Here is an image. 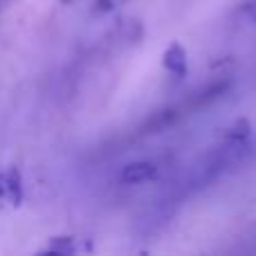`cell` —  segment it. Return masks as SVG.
Listing matches in <instances>:
<instances>
[{"label":"cell","instance_id":"6da1fadb","mask_svg":"<svg viewBox=\"0 0 256 256\" xmlns=\"http://www.w3.org/2000/svg\"><path fill=\"white\" fill-rule=\"evenodd\" d=\"M158 176V168L150 162H130L122 168V182L126 184H142V182H148Z\"/></svg>","mask_w":256,"mask_h":256},{"label":"cell","instance_id":"7a4b0ae2","mask_svg":"<svg viewBox=\"0 0 256 256\" xmlns=\"http://www.w3.org/2000/svg\"><path fill=\"white\" fill-rule=\"evenodd\" d=\"M162 63L173 76H184L186 74V52L182 50L180 43H171L166 50H164Z\"/></svg>","mask_w":256,"mask_h":256},{"label":"cell","instance_id":"3957f363","mask_svg":"<svg viewBox=\"0 0 256 256\" xmlns=\"http://www.w3.org/2000/svg\"><path fill=\"white\" fill-rule=\"evenodd\" d=\"M0 200L9 204H20L22 184L16 173H0Z\"/></svg>","mask_w":256,"mask_h":256},{"label":"cell","instance_id":"277c9868","mask_svg":"<svg viewBox=\"0 0 256 256\" xmlns=\"http://www.w3.org/2000/svg\"><path fill=\"white\" fill-rule=\"evenodd\" d=\"M250 132H252L250 122L245 120V117H240V120H236L234 124L225 130V140L232 142V144H240V142H245L250 137Z\"/></svg>","mask_w":256,"mask_h":256},{"label":"cell","instance_id":"5b68a950","mask_svg":"<svg viewBox=\"0 0 256 256\" xmlns=\"http://www.w3.org/2000/svg\"><path fill=\"white\" fill-rule=\"evenodd\" d=\"M50 252L52 254H61V256H70L79 252V245H76V238L72 236H58L50 243Z\"/></svg>","mask_w":256,"mask_h":256},{"label":"cell","instance_id":"8992f818","mask_svg":"<svg viewBox=\"0 0 256 256\" xmlns=\"http://www.w3.org/2000/svg\"><path fill=\"white\" fill-rule=\"evenodd\" d=\"M173 117H176V112H173V110H162V112H158V115H155L153 120L148 122V126H146V128H150V130H158V128H164L166 124H171Z\"/></svg>","mask_w":256,"mask_h":256},{"label":"cell","instance_id":"52a82bcc","mask_svg":"<svg viewBox=\"0 0 256 256\" xmlns=\"http://www.w3.org/2000/svg\"><path fill=\"white\" fill-rule=\"evenodd\" d=\"M115 7H117L115 0H94V9H97V12H102V14L112 12Z\"/></svg>","mask_w":256,"mask_h":256},{"label":"cell","instance_id":"ba28073f","mask_svg":"<svg viewBox=\"0 0 256 256\" xmlns=\"http://www.w3.org/2000/svg\"><path fill=\"white\" fill-rule=\"evenodd\" d=\"M245 12H248L250 16H252L254 20H256V0H250V2H248V7H245Z\"/></svg>","mask_w":256,"mask_h":256},{"label":"cell","instance_id":"9c48e42d","mask_svg":"<svg viewBox=\"0 0 256 256\" xmlns=\"http://www.w3.org/2000/svg\"><path fill=\"white\" fill-rule=\"evenodd\" d=\"M9 2V0H0V4H7Z\"/></svg>","mask_w":256,"mask_h":256},{"label":"cell","instance_id":"30bf717a","mask_svg":"<svg viewBox=\"0 0 256 256\" xmlns=\"http://www.w3.org/2000/svg\"><path fill=\"white\" fill-rule=\"evenodd\" d=\"M115 2H117V4H120V2H124V0H115Z\"/></svg>","mask_w":256,"mask_h":256},{"label":"cell","instance_id":"8fae6325","mask_svg":"<svg viewBox=\"0 0 256 256\" xmlns=\"http://www.w3.org/2000/svg\"><path fill=\"white\" fill-rule=\"evenodd\" d=\"M61 2H70V0H61Z\"/></svg>","mask_w":256,"mask_h":256}]
</instances>
